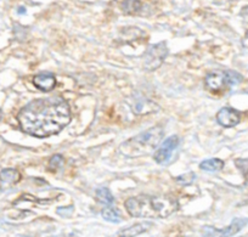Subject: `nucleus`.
<instances>
[{"instance_id":"nucleus-1","label":"nucleus","mask_w":248,"mask_h":237,"mask_svg":"<svg viewBox=\"0 0 248 237\" xmlns=\"http://www.w3.org/2000/svg\"><path fill=\"white\" fill-rule=\"evenodd\" d=\"M17 121L23 133L34 138H47L70 124V105L61 96L33 100L20 110Z\"/></svg>"},{"instance_id":"nucleus-2","label":"nucleus","mask_w":248,"mask_h":237,"mask_svg":"<svg viewBox=\"0 0 248 237\" xmlns=\"http://www.w3.org/2000/svg\"><path fill=\"white\" fill-rule=\"evenodd\" d=\"M124 205L130 217L149 219L168 218L179 208L178 201L171 196L150 195H140L128 198L124 202Z\"/></svg>"},{"instance_id":"nucleus-3","label":"nucleus","mask_w":248,"mask_h":237,"mask_svg":"<svg viewBox=\"0 0 248 237\" xmlns=\"http://www.w3.org/2000/svg\"><path fill=\"white\" fill-rule=\"evenodd\" d=\"M164 130L162 126H156L142 133L138 134L134 138L124 141L119 146V152L125 157L138 158L149 156L154 152L163 139Z\"/></svg>"},{"instance_id":"nucleus-4","label":"nucleus","mask_w":248,"mask_h":237,"mask_svg":"<svg viewBox=\"0 0 248 237\" xmlns=\"http://www.w3.org/2000/svg\"><path fill=\"white\" fill-rule=\"evenodd\" d=\"M242 82V76L237 72L226 71V72H211L204 78V87L211 93H219L225 88L233 87Z\"/></svg>"},{"instance_id":"nucleus-5","label":"nucleus","mask_w":248,"mask_h":237,"mask_svg":"<svg viewBox=\"0 0 248 237\" xmlns=\"http://www.w3.org/2000/svg\"><path fill=\"white\" fill-rule=\"evenodd\" d=\"M168 56V47L164 42L150 45L144 54V68L152 72L162 66L164 60Z\"/></svg>"},{"instance_id":"nucleus-6","label":"nucleus","mask_w":248,"mask_h":237,"mask_svg":"<svg viewBox=\"0 0 248 237\" xmlns=\"http://www.w3.org/2000/svg\"><path fill=\"white\" fill-rule=\"evenodd\" d=\"M248 224V218H235L230 225L217 229L214 226H203L202 236L203 237H231L240 232Z\"/></svg>"},{"instance_id":"nucleus-7","label":"nucleus","mask_w":248,"mask_h":237,"mask_svg":"<svg viewBox=\"0 0 248 237\" xmlns=\"http://www.w3.org/2000/svg\"><path fill=\"white\" fill-rule=\"evenodd\" d=\"M179 146V138L176 135H171L167 138L163 142L161 143L154 155V159L158 164H166L170 159L171 155L176 147Z\"/></svg>"},{"instance_id":"nucleus-8","label":"nucleus","mask_w":248,"mask_h":237,"mask_svg":"<svg viewBox=\"0 0 248 237\" xmlns=\"http://www.w3.org/2000/svg\"><path fill=\"white\" fill-rule=\"evenodd\" d=\"M240 121V113L231 107H223L217 113V122L224 128H232V126H237Z\"/></svg>"},{"instance_id":"nucleus-9","label":"nucleus","mask_w":248,"mask_h":237,"mask_svg":"<svg viewBox=\"0 0 248 237\" xmlns=\"http://www.w3.org/2000/svg\"><path fill=\"white\" fill-rule=\"evenodd\" d=\"M132 110L135 114H150L152 112H157L159 107L154 101L149 100L142 95H135L132 104Z\"/></svg>"},{"instance_id":"nucleus-10","label":"nucleus","mask_w":248,"mask_h":237,"mask_svg":"<svg viewBox=\"0 0 248 237\" xmlns=\"http://www.w3.org/2000/svg\"><path fill=\"white\" fill-rule=\"evenodd\" d=\"M152 227H154V222H151V221L137 222V224L130 225V226L124 227V229L119 230L118 234H117V236L118 237H137V236H139V235L150 231Z\"/></svg>"},{"instance_id":"nucleus-11","label":"nucleus","mask_w":248,"mask_h":237,"mask_svg":"<svg viewBox=\"0 0 248 237\" xmlns=\"http://www.w3.org/2000/svg\"><path fill=\"white\" fill-rule=\"evenodd\" d=\"M56 77L52 73H39L33 78V84L40 92H51L56 87Z\"/></svg>"},{"instance_id":"nucleus-12","label":"nucleus","mask_w":248,"mask_h":237,"mask_svg":"<svg viewBox=\"0 0 248 237\" xmlns=\"http://www.w3.org/2000/svg\"><path fill=\"white\" fill-rule=\"evenodd\" d=\"M21 179V174L17 169L8 168L0 172V184L4 188H9L17 184Z\"/></svg>"},{"instance_id":"nucleus-13","label":"nucleus","mask_w":248,"mask_h":237,"mask_svg":"<svg viewBox=\"0 0 248 237\" xmlns=\"http://www.w3.org/2000/svg\"><path fill=\"white\" fill-rule=\"evenodd\" d=\"M144 9V4L140 0H124L122 10L125 15H139Z\"/></svg>"},{"instance_id":"nucleus-14","label":"nucleus","mask_w":248,"mask_h":237,"mask_svg":"<svg viewBox=\"0 0 248 237\" xmlns=\"http://www.w3.org/2000/svg\"><path fill=\"white\" fill-rule=\"evenodd\" d=\"M200 168L208 173H216L224 168V161L219 158H211V159H204L200 163Z\"/></svg>"},{"instance_id":"nucleus-15","label":"nucleus","mask_w":248,"mask_h":237,"mask_svg":"<svg viewBox=\"0 0 248 237\" xmlns=\"http://www.w3.org/2000/svg\"><path fill=\"white\" fill-rule=\"evenodd\" d=\"M101 215L106 221L113 222V224H118L122 221L121 214H119L118 210L116 208H113L112 205H106V208L101 210Z\"/></svg>"},{"instance_id":"nucleus-16","label":"nucleus","mask_w":248,"mask_h":237,"mask_svg":"<svg viewBox=\"0 0 248 237\" xmlns=\"http://www.w3.org/2000/svg\"><path fill=\"white\" fill-rule=\"evenodd\" d=\"M96 200L105 205H112L114 203V197L107 188H100L96 190Z\"/></svg>"},{"instance_id":"nucleus-17","label":"nucleus","mask_w":248,"mask_h":237,"mask_svg":"<svg viewBox=\"0 0 248 237\" xmlns=\"http://www.w3.org/2000/svg\"><path fill=\"white\" fill-rule=\"evenodd\" d=\"M65 163V158L62 155H54L51 156V158L49 159V163H47V168L51 172L59 171L60 168H62Z\"/></svg>"},{"instance_id":"nucleus-18","label":"nucleus","mask_w":248,"mask_h":237,"mask_svg":"<svg viewBox=\"0 0 248 237\" xmlns=\"http://www.w3.org/2000/svg\"><path fill=\"white\" fill-rule=\"evenodd\" d=\"M235 166L242 173L246 184L248 185V158H238L235 161Z\"/></svg>"},{"instance_id":"nucleus-19","label":"nucleus","mask_w":248,"mask_h":237,"mask_svg":"<svg viewBox=\"0 0 248 237\" xmlns=\"http://www.w3.org/2000/svg\"><path fill=\"white\" fill-rule=\"evenodd\" d=\"M195 178H196L195 173H187V174H184V175L178 176L175 180H176V183H179L180 185L187 186V185H191V184L194 183Z\"/></svg>"},{"instance_id":"nucleus-20","label":"nucleus","mask_w":248,"mask_h":237,"mask_svg":"<svg viewBox=\"0 0 248 237\" xmlns=\"http://www.w3.org/2000/svg\"><path fill=\"white\" fill-rule=\"evenodd\" d=\"M56 212H57V214H60L61 217H70L73 212V207L72 205H70V207H68V209H66V208H59Z\"/></svg>"},{"instance_id":"nucleus-21","label":"nucleus","mask_w":248,"mask_h":237,"mask_svg":"<svg viewBox=\"0 0 248 237\" xmlns=\"http://www.w3.org/2000/svg\"><path fill=\"white\" fill-rule=\"evenodd\" d=\"M241 17L243 18L245 22L248 23V6H246V8L242 9V11H241Z\"/></svg>"},{"instance_id":"nucleus-22","label":"nucleus","mask_w":248,"mask_h":237,"mask_svg":"<svg viewBox=\"0 0 248 237\" xmlns=\"http://www.w3.org/2000/svg\"><path fill=\"white\" fill-rule=\"evenodd\" d=\"M25 8H20V9H18V13H20V14H23V13H25Z\"/></svg>"},{"instance_id":"nucleus-23","label":"nucleus","mask_w":248,"mask_h":237,"mask_svg":"<svg viewBox=\"0 0 248 237\" xmlns=\"http://www.w3.org/2000/svg\"><path fill=\"white\" fill-rule=\"evenodd\" d=\"M1 117H3V113H1V110H0V119H1Z\"/></svg>"},{"instance_id":"nucleus-24","label":"nucleus","mask_w":248,"mask_h":237,"mask_svg":"<svg viewBox=\"0 0 248 237\" xmlns=\"http://www.w3.org/2000/svg\"><path fill=\"white\" fill-rule=\"evenodd\" d=\"M241 237H248V235H245V236H241Z\"/></svg>"}]
</instances>
